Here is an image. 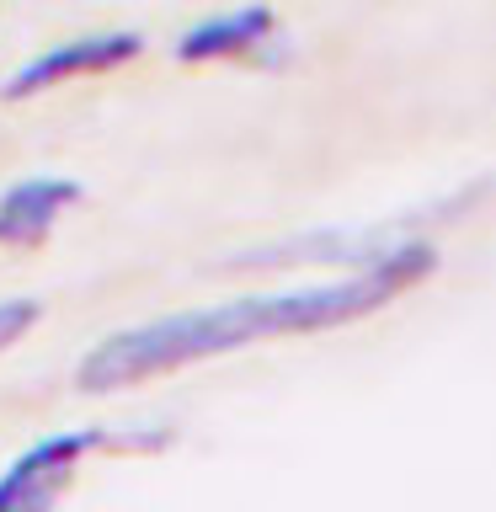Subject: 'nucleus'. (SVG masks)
I'll return each instance as SVG.
<instances>
[{"label":"nucleus","mask_w":496,"mask_h":512,"mask_svg":"<svg viewBox=\"0 0 496 512\" xmlns=\"http://www.w3.org/2000/svg\"><path fill=\"white\" fill-rule=\"evenodd\" d=\"M427 272H432V246L400 240L379 262H363L352 278L299 283V288H278V294H240L230 304H214V310H182V315H160V320H144V326L112 331L96 352H86L75 379L91 395H112V390H128V384L192 368L203 358L240 352L251 342L336 331L384 310L395 294L422 283Z\"/></svg>","instance_id":"f257e3e1"},{"label":"nucleus","mask_w":496,"mask_h":512,"mask_svg":"<svg viewBox=\"0 0 496 512\" xmlns=\"http://www.w3.org/2000/svg\"><path fill=\"white\" fill-rule=\"evenodd\" d=\"M160 438H112L102 427H75V432H48L32 448L11 459V470L0 475V507H48L70 486L80 459L102 454V448H155Z\"/></svg>","instance_id":"f03ea898"},{"label":"nucleus","mask_w":496,"mask_h":512,"mask_svg":"<svg viewBox=\"0 0 496 512\" xmlns=\"http://www.w3.org/2000/svg\"><path fill=\"white\" fill-rule=\"evenodd\" d=\"M139 32H96V38H64L54 48H43L38 59H27L22 70L6 80V96L11 102H27L38 91H54L64 80H80V75H107L118 64L139 59Z\"/></svg>","instance_id":"7ed1b4c3"},{"label":"nucleus","mask_w":496,"mask_h":512,"mask_svg":"<svg viewBox=\"0 0 496 512\" xmlns=\"http://www.w3.org/2000/svg\"><path fill=\"white\" fill-rule=\"evenodd\" d=\"M80 187L70 176H27L0 198V246H38L54 224L70 214Z\"/></svg>","instance_id":"20e7f679"},{"label":"nucleus","mask_w":496,"mask_h":512,"mask_svg":"<svg viewBox=\"0 0 496 512\" xmlns=\"http://www.w3.org/2000/svg\"><path fill=\"white\" fill-rule=\"evenodd\" d=\"M272 6L251 0V6H235V11H219L208 22L187 27L182 43H176V59L182 64H214V59H240V54H256L267 38H272Z\"/></svg>","instance_id":"39448f33"},{"label":"nucleus","mask_w":496,"mask_h":512,"mask_svg":"<svg viewBox=\"0 0 496 512\" xmlns=\"http://www.w3.org/2000/svg\"><path fill=\"white\" fill-rule=\"evenodd\" d=\"M32 320H38V304L32 299H0V352L11 342H22L32 331Z\"/></svg>","instance_id":"423d86ee"}]
</instances>
